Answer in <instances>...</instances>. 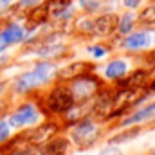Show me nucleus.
<instances>
[{
  "instance_id": "f257e3e1",
  "label": "nucleus",
  "mask_w": 155,
  "mask_h": 155,
  "mask_svg": "<svg viewBox=\"0 0 155 155\" xmlns=\"http://www.w3.org/2000/svg\"><path fill=\"white\" fill-rule=\"evenodd\" d=\"M52 74H54L52 63H40L15 81V90L16 92H27V90L36 88V87H41L52 78Z\"/></svg>"
},
{
  "instance_id": "f03ea898",
  "label": "nucleus",
  "mask_w": 155,
  "mask_h": 155,
  "mask_svg": "<svg viewBox=\"0 0 155 155\" xmlns=\"http://www.w3.org/2000/svg\"><path fill=\"white\" fill-rule=\"evenodd\" d=\"M97 139H99V126L90 119L79 121L71 132V141L81 150L92 146Z\"/></svg>"
},
{
  "instance_id": "7ed1b4c3",
  "label": "nucleus",
  "mask_w": 155,
  "mask_h": 155,
  "mask_svg": "<svg viewBox=\"0 0 155 155\" xmlns=\"http://www.w3.org/2000/svg\"><path fill=\"white\" fill-rule=\"evenodd\" d=\"M41 119L38 107H35L33 103H24L20 105L7 119L9 126L15 128V130H22V128H27V126H36Z\"/></svg>"
},
{
  "instance_id": "20e7f679",
  "label": "nucleus",
  "mask_w": 155,
  "mask_h": 155,
  "mask_svg": "<svg viewBox=\"0 0 155 155\" xmlns=\"http://www.w3.org/2000/svg\"><path fill=\"white\" fill-rule=\"evenodd\" d=\"M47 105H49V108H51L52 112H69L76 103H74V97H72L71 88H67V87H58V88H54V90L49 94Z\"/></svg>"
},
{
  "instance_id": "39448f33",
  "label": "nucleus",
  "mask_w": 155,
  "mask_h": 155,
  "mask_svg": "<svg viewBox=\"0 0 155 155\" xmlns=\"http://www.w3.org/2000/svg\"><path fill=\"white\" fill-rule=\"evenodd\" d=\"M153 117H155V101L153 103H150V105L141 107V108L135 110L134 114H130L128 117H124V119L121 121V126H123V128L137 126V124L146 123V121H150V119H153Z\"/></svg>"
},
{
  "instance_id": "423d86ee",
  "label": "nucleus",
  "mask_w": 155,
  "mask_h": 155,
  "mask_svg": "<svg viewBox=\"0 0 155 155\" xmlns=\"http://www.w3.org/2000/svg\"><path fill=\"white\" fill-rule=\"evenodd\" d=\"M24 38H25V29H24L20 24H11V25H7V27L0 33V52L5 51L9 45L22 41Z\"/></svg>"
},
{
  "instance_id": "0eeeda50",
  "label": "nucleus",
  "mask_w": 155,
  "mask_h": 155,
  "mask_svg": "<svg viewBox=\"0 0 155 155\" xmlns=\"http://www.w3.org/2000/svg\"><path fill=\"white\" fill-rule=\"evenodd\" d=\"M71 92H72L74 103L87 101V99H88V97H92V94L96 92V83H94L92 79H78L76 83L72 85Z\"/></svg>"
},
{
  "instance_id": "6e6552de",
  "label": "nucleus",
  "mask_w": 155,
  "mask_h": 155,
  "mask_svg": "<svg viewBox=\"0 0 155 155\" xmlns=\"http://www.w3.org/2000/svg\"><path fill=\"white\" fill-rule=\"evenodd\" d=\"M150 45H152V36L146 31H137V33L128 35L124 43H123V47L132 49V51H139V49H144V47H150Z\"/></svg>"
},
{
  "instance_id": "1a4fd4ad",
  "label": "nucleus",
  "mask_w": 155,
  "mask_h": 155,
  "mask_svg": "<svg viewBox=\"0 0 155 155\" xmlns=\"http://www.w3.org/2000/svg\"><path fill=\"white\" fill-rule=\"evenodd\" d=\"M128 69H130L128 61L124 58H117V60H112L110 63H107V67L103 69V76L107 79H119L128 72Z\"/></svg>"
},
{
  "instance_id": "9d476101",
  "label": "nucleus",
  "mask_w": 155,
  "mask_h": 155,
  "mask_svg": "<svg viewBox=\"0 0 155 155\" xmlns=\"http://www.w3.org/2000/svg\"><path fill=\"white\" fill-rule=\"evenodd\" d=\"M116 16L114 15H103V16H99L97 20H94V25H92V33H96V35H101V36H105V35H110L114 29H116Z\"/></svg>"
},
{
  "instance_id": "9b49d317",
  "label": "nucleus",
  "mask_w": 155,
  "mask_h": 155,
  "mask_svg": "<svg viewBox=\"0 0 155 155\" xmlns=\"http://www.w3.org/2000/svg\"><path fill=\"white\" fill-rule=\"evenodd\" d=\"M69 152V139L56 137L45 144V155H67Z\"/></svg>"
},
{
  "instance_id": "f8f14e48",
  "label": "nucleus",
  "mask_w": 155,
  "mask_h": 155,
  "mask_svg": "<svg viewBox=\"0 0 155 155\" xmlns=\"http://www.w3.org/2000/svg\"><path fill=\"white\" fill-rule=\"evenodd\" d=\"M51 15L54 18H69L72 15V5L69 0H54L51 4Z\"/></svg>"
},
{
  "instance_id": "ddd939ff",
  "label": "nucleus",
  "mask_w": 155,
  "mask_h": 155,
  "mask_svg": "<svg viewBox=\"0 0 155 155\" xmlns=\"http://www.w3.org/2000/svg\"><path fill=\"white\" fill-rule=\"evenodd\" d=\"M54 132V126L52 124H43V126H38L36 130H33V134L29 135V141L38 144V143H43L49 139V135Z\"/></svg>"
},
{
  "instance_id": "4468645a",
  "label": "nucleus",
  "mask_w": 155,
  "mask_h": 155,
  "mask_svg": "<svg viewBox=\"0 0 155 155\" xmlns=\"http://www.w3.org/2000/svg\"><path fill=\"white\" fill-rule=\"evenodd\" d=\"M134 22H135V15H134V13H126V15H123L121 20H119V27H117L119 33H121V35H128V33L132 31Z\"/></svg>"
},
{
  "instance_id": "2eb2a0df",
  "label": "nucleus",
  "mask_w": 155,
  "mask_h": 155,
  "mask_svg": "<svg viewBox=\"0 0 155 155\" xmlns=\"http://www.w3.org/2000/svg\"><path fill=\"white\" fill-rule=\"evenodd\" d=\"M137 134H139V130H137V128H132V130L121 132L119 135H116V137H112V139H110V144H123V143H126V141H132L134 137H137Z\"/></svg>"
},
{
  "instance_id": "dca6fc26",
  "label": "nucleus",
  "mask_w": 155,
  "mask_h": 155,
  "mask_svg": "<svg viewBox=\"0 0 155 155\" xmlns=\"http://www.w3.org/2000/svg\"><path fill=\"white\" fill-rule=\"evenodd\" d=\"M11 130H13V128L9 126V123H7L5 119H0V144L5 143V141H9Z\"/></svg>"
},
{
  "instance_id": "f3484780",
  "label": "nucleus",
  "mask_w": 155,
  "mask_h": 155,
  "mask_svg": "<svg viewBox=\"0 0 155 155\" xmlns=\"http://www.w3.org/2000/svg\"><path fill=\"white\" fill-rule=\"evenodd\" d=\"M97 155H124L123 153V150L117 146V144H108V146H105V148H101Z\"/></svg>"
},
{
  "instance_id": "a211bd4d",
  "label": "nucleus",
  "mask_w": 155,
  "mask_h": 155,
  "mask_svg": "<svg viewBox=\"0 0 155 155\" xmlns=\"http://www.w3.org/2000/svg\"><path fill=\"white\" fill-rule=\"evenodd\" d=\"M141 20H143V22H150V24H153L155 22V5H150V7H146V9L143 11Z\"/></svg>"
},
{
  "instance_id": "6ab92c4d",
  "label": "nucleus",
  "mask_w": 155,
  "mask_h": 155,
  "mask_svg": "<svg viewBox=\"0 0 155 155\" xmlns=\"http://www.w3.org/2000/svg\"><path fill=\"white\" fill-rule=\"evenodd\" d=\"M78 2L85 11H96L99 7V0H78Z\"/></svg>"
},
{
  "instance_id": "aec40b11",
  "label": "nucleus",
  "mask_w": 155,
  "mask_h": 155,
  "mask_svg": "<svg viewBox=\"0 0 155 155\" xmlns=\"http://www.w3.org/2000/svg\"><path fill=\"white\" fill-rule=\"evenodd\" d=\"M87 51H88V54H92V58H96V60H99V58H103V56L107 54V51H105L103 47H99V45H92V47H88Z\"/></svg>"
},
{
  "instance_id": "412c9836",
  "label": "nucleus",
  "mask_w": 155,
  "mask_h": 155,
  "mask_svg": "<svg viewBox=\"0 0 155 155\" xmlns=\"http://www.w3.org/2000/svg\"><path fill=\"white\" fill-rule=\"evenodd\" d=\"M41 0H20L18 5L20 7H35V5H40Z\"/></svg>"
},
{
  "instance_id": "4be33fe9",
  "label": "nucleus",
  "mask_w": 155,
  "mask_h": 155,
  "mask_svg": "<svg viewBox=\"0 0 155 155\" xmlns=\"http://www.w3.org/2000/svg\"><path fill=\"white\" fill-rule=\"evenodd\" d=\"M123 5L128 9H137L141 5V0H123Z\"/></svg>"
},
{
  "instance_id": "5701e85b",
  "label": "nucleus",
  "mask_w": 155,
  "mask_h": 155,
  "mask_svg": "<svg viewBox=\"0 0 155 155\" xmlns=\"http://www.w3.org/2000/svg\"><path fill=\"white\" fill-rule=\"evenodd\" d=\"M9 155H35L33 150H16V152H11Z\"/></svg>"
},
{
  "instance_id": "b1692460",
  "label": "nucleus",
  "mask_w": 155,
  "mask_h": 155,
  "mask_svg": "<svg viewBox=\"0 0 155 155\" xmlns=\"http://www.w3.org/2000/svg\"><path fill=\"white\" fill-rule=\"evenodd\" d=\"M11 2H13V0H0V13L5 11V9L11 5Z\"/></svg>"
}]
</instances>
